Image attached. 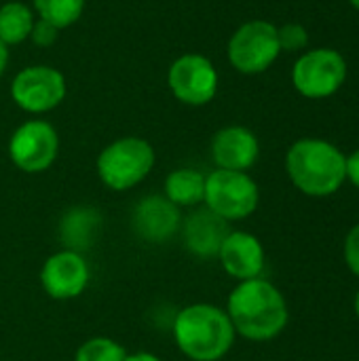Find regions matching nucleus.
I'll return each mask as SVG.
<instances>
[{"label":"nucleus","instance_id":"1a4fd4ad","mask_svg":"<svg viewBox=\"0 0 359 361\" xmlns=\"http://www.w3.org/2000/svg\"><path fill=\"white\" fill-rule=\"evenodd\" d=\"M171 93L188 106H203L214 99L218 91V72L203 55L178 57L167 74Z\"/></svg>","mask_w":359,"mask_h":361},{"label":"nucleus","instance_id":"ddd939ff","mask_svg":"<svg viewBox=\"0 0 359 361\" xmlns=\"http://www.w3.org/2000/svg\"><path fill=\"white\" fill-rule=\"evenodd\" d=\"M260 146L256 135L245 127H226L214 135L212 157L218 169L245 171L258 159Z\"/></svg>","mask_w":359,"mask_h":361},{"label":"nucleus","instance_id":"f8f14e48","mask_svg":"<svg viewBox=\"0 0 359 361\" xmlns=\"http://www.w3.org/2000/svg\"><path fill=\"white\" fill-rule=\"evenodd\" d=\"M218 258L224 271L239 281L256 279L264 269V250L260 241L254 235L241 231L229 233L218 252Z\"/></svg>","mask_w":359,"mask_h":361},{"label":"nucleus","instance_id":"6ab92c4d","mask_svg":"<svg viewBox=\"0 0 359 361\" xmlns=\"http://www.w3.org/2000/svg\"><path fill=\"white\" fill-rule=\"evenodd\" d=\"M125 349L110 338H91L76 351V361H125Z\"/></svg>","mask_w":359,"mask_h":361},{"label":"nucleus","instance_id":"7ed1b4c3","mask_svg":"<svg viewBox=\"0 0 359 361\" xmlns=\"http://www.w3.org/2000/svg\"><path fill=\"white\" fill-rule=\"evenodd\" d=\"M180 351L193 361L222 360L235 341V328L224 311L212 305H190L174 322Z\"/></svg>","mask_w":359,"mask_h":361},{"label":"nucleus","instance_id":"4be33fe9","mask_svg":"<svg viewBox=\"0 0 359 361\" xmlns=\"http://www.w3.org/2000/svg\"><path fill=\"white\" fill-rule=\"evenodd\" d=\"M345 262L349 271L359 277V224H355L345 239Z\"/></svg>","mask_w":359,"mask_h":361},{"label":"nucleus","instance_id":"f03ea898","mask_svg":"<svg viewBox=\"0 0 359 361\" xmlns=\"http://www.w3.org/2000/svg\"><path fill=\"white\" fill-rule=\"evenodd\" d=\"M345 154L326 140H298L290 146L286 169L292 184L309 197H330L345 184Z\"/></svg>","mask_w":359,"mask_h":361},{"label":"nucleus","instance_id":"b1692460","mask_svg":"<svg viewBox=\"0 0 359 361\" xmlns=\"http://www.w3.org/2000/svg\"><path fill=\"white\" fill-rule=\"evenodd\" d=\"M6 63H8V49H6V44L0 40V76H2L4 70H6Z\"/></svg>","mask_w":359,"mask_h":361},{"label":"nucleus","instance_id":"9b49d317","mask_svg":"<svg viewBox=\"0 0 359 361\" xmlns=\"http://www.w3.org/2000/svg\"><path fill=\"white\" fill-rule=\"evenodd\" d=\"M40 281H42L44 292L55 300L76 298L85 292L89 283L87 260L74 250L53 254L42 267Z\"/></svg>","mask_w":359,"mask_h":361},{"label":"nucleus","instance_id":"a878e982","mask_svg":"<svg viewBox=\"0 0 359 361\" xmlns=\"http://www.w3.org/2000/svg\"><path fill=\"white\" fill-rule=\"evenodd\" d=\"M355 315H358V319H359V292H358V296H355Z\"/></svg>","mask_w":359,"mask_h":361},{"label":"nucleus","instance_id":"f3484780","mask_svg":"<svg viewBox=\"0 0 359 361\" xmlns=\"http://www.w3.org/2000/svg\"><path fill=\"white\" fill-rule=\"evenodd\" d=\"M34 27L32 11L21 2H6L0 6V40L4 44L23 42Z\"/></svg>","mask_w":359,"mask_h":361},{"label":"nucleus","instance_id":"aec40b11","mask_svg":"<svg viewBox=\"0 0 359 361\" xmlns=\"http://www.w3.org/2000/svg\"><path fill=\"white\" fill-rule=\"evenodd\" d=\"M277 40H279V49H284V51H298V49L307 47L309 34L298 23H286L284 27H277Z\"/></svg>","mask_w":359,"mask_h":361},{"label":"nucleus","instance_id":"2eb2a0df","mask_svg":"<svg viewBox=\"0 0 359 361\" xmlns=\"http://www.w3.org/2000/svg\"><path fill=\"white\" fill-rule=\"evenodd\" d=\"M229 233L231 231L224 218L216 216L209 209H201V212H195L186 220L184 243L193 254L201 258H212V256H218Z\"/></svg>","mask_w":359,"mask_h":361},{"label":"nucleus","instance_id":"393cba45","mask_svg":"<svg viewBox=\"0 0 359 361\" xmlns=\"http://www.w3.org/2000/svg\"><path fill=\"white\" fill-rule=\"evenodd\" d=\"M125 361H161L157 355H150V353H135V355H127Z\"/></svg>","mask_w":359,"mask_h":361},{"label":"nucleus","instance_id":"39448f33","mask_svg":"<svg viewBox=\"0 0 359 361\" xmlns=\"http://www.w3.org/2000/svg\"><path fill=\"white\" fill-rule=\"evenodd\" d=\"M258 186L245 171L216 169L205 178L203 201L216 216L229 220H243L258 207Z\"/></svg>","mask_w":359,"mask_h":361},{"label":"nucleus","instance_id":"6e6552de","mask_svg":"<svg viewBox=\"0 0 359 361\" xmlns=\"http://www.w3.org/2000/svg\"><path fill=\"white\" fill-rule=\"evenodd\" d=\"M11 97L25 112H49L66 97V78L49 66L23 68L11 82Z\"/></svg>","mask_w":359,"mask_h":361},{"label":"nucleus","instance_id":"4468645a","mask_svg":"<svg viewBox=\"0 0 359 361\" xmlns=\"http://www.w3.org/2000/svg\"><path fill=\"white\" fill-rule=\"evenodd\" d=\"M133 226L144 239L163 243L180 226V212L167 197H146L133 212Z\"/></svg>","mask_w":359,"mask_h":361},{"label":"nucleus","instance_id":"9d476101","mask_svg":"<svg viewBox=\"0 0 359 361\" xmlns=\"http://www.w3.org/2000/svg\"><path fill=\"white\" fill-rule=\"evenodd\" d=\"M59 140L55 129L44 121L23 123L11 137L8 154L11 161L28 173L44 171L53 165L57 157Z\"/></svg>","mask_w":359,"mask_h":361},{"label":"nucleus","instance_id":"423d86ee","mask_svg":"<svg viewBox=\"0 0 359 361\" xmlns=\"http://www.w3.org/2000/svg\"><path fill=\"white\" fill-rule=\"evenodd\" d=\"M347 78V63L339 51L315 49L305 53L292 70V82L305 97L322 99L341 89Z\"/></svg>","mask_w":359,"mask_h":361},{"label":"nucleus","instance_id":"dca6fc26","mask_svg":"<svg viewBox=\"0 0 359 361\" xmlns=\"http://www.w3.org/2000/svg\"><path fill=\"white\" fill-rule=\"evenodd\" d=\"M205 195V176L197 169H176L165 180V197L174 205H197Z\"/></svg>","mask_w":359,"mask_h":361},{"label":"nucleus","instance_id":"0eeeda50","mask_svg":"<svg viewBox=\"0 0 359 361\" xmlns=\"http://www.w3.org/2000/svg\"><path fill=\"white\" fill-rule=\"evenodd\" d=\"M277 27L269 21L243 23L229 42V59L243 74L264 72L279 55Z\"/></svg>","mask_w":359,"mask_h":361},{"label":"nucleus","instance_id":"412c9836","mask_svg":"<svg viewBox=\"0 0 359 361\" xmlns=\"http://www.w3.org/2000/svg\"><path fill=\"white\" fill-rule=\"evenodd\" d=\"M57 34H59V30L53 23H49L44 19H38V21H34V27L30 32V38L38 47H51L57 40Z\"/></svg>","mask_w":359,"mask_h":361},{"label":"nucleus","instance_id":"f257e3e1","mask_svg":"<svg viewBox=\"0 0 359 361\" xmlns=\"http://www.w3.org/2000/svg\"><path fill=\"white\" fill-rule=\"evenodd\" d=\"M229 319L250 341H271L288 326V305L281 292L267 279L241 281L229 296Z\"/></svg>","mask_w":359,"mask_h":361},{"label":"nucleus","instance_id":"bb28decb","mask_svg":"<svg viewBox=\"0 0 359 361\" xmlns=\"http://www.w3.org/2000/svg\"><path fill=\"white\" fill-rule=\"evenodd\" d=\"M349 2H351V4H353L355 8H359V0H349Z\"/></svg>","mask_w":359,"mask_h":361},{"label":"nucleus","instance_id":"a211bd4d","mask_svg":"<svg viewBox=\"0 0 359 361\" xmlns=\"http://www.w3.org/2000/svg\"><path fill=\"white\" fill-rule=\"evenodd\" d=\"M40 19L53 23L57 30L72 25L85 8V0H32Z\"/></svg>","mask_w":359,"mask_h":361},{"label":"nucleus","instance_id":"20e7f679","mask_svg":"<svg viewBox=\"0 0 359 361\" xmlns=\"http://www.w3.org/2000/svg\"><path fill=\"white\" fill-rule=\"evenodd\" d=\"M154 167V150L146 140L123 137L112 142L97 157V173L112 190H127L140 184Z\"/></svg>","mask_w":359,"mask_h":361},{"label":"nucleus","instance_id":"5701e85b","mask_svg":"<svg viewBox=\"0 0 359 361\" xmlns=\"http://www.w3.org/2000/svg\"><path fill=\"white\" fill-rule=\"evenodd\" d=\"M345 178L359 188V150L345 159Z\"/></svg>","mask_w":359,"mask_h":361}]
</instances>
